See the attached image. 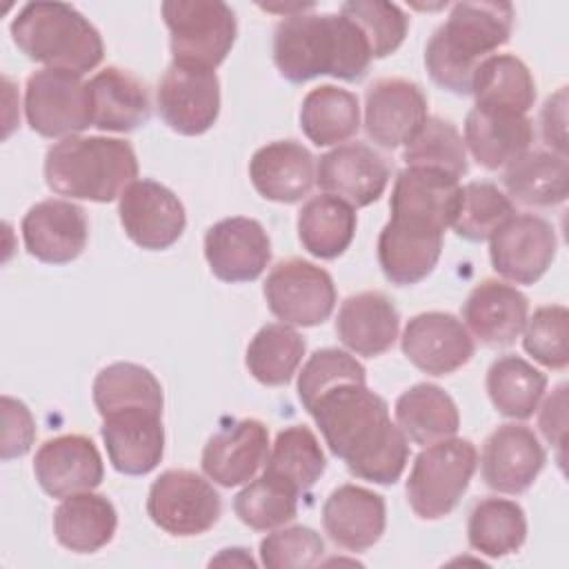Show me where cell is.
Listing matches in <instances>:
<instances>
[{
	"label": "cell",
	"mask_w": 569,
	"mask_h": 569,
	"mask_svg": "<svg viewBox=\"0 0 569 569\" xmlns=\"http://www.w3.org/2000/svg\"><path fill=\"white\" fill-rule=\"evenodd\" d=\"M307 411L351 476L376 485H393L402 476L409 460L407 436L391 422L385 398L367 382H342L318 396Z\"/></svg>",
	"instance_id": "cell-1"
},
{
	"label": "cell",
	"mask_w": 569,
	"mask_h": 569,
	"mask_svg": "<svg viewBox=\"0 0 569 569\" xmlns=\"http://www.w3.org/2000/svg\"><path fill=\"white\" fill-rule=\"evenodd\" d=\"M313 4L287 13L273 36V62L280 76L302 84L318 76L360 80L373 60L360 27L345 13H311Z\"/></svg>",
	"instance_id": "cell-2"
},
{
	"label": "cell",
	"mask_w": 569,
	"mask_h": 569,
	"mask_svg": "<svg viewBox=\"0 0 569 569\" xmlns=\"http://www.w3.org/2000/svg\"><path fill=\"white\" fill-rule=\"evenodd\" d=\"M513 29L509 2H458L427 42L425 64L431 80L453 93H471L478 64L507 44Z\"/></svg>",
	"instance_id": "cell-3"
},
{
	"label": "cell",
	"mask_w": 569,
	"mask_h": 569,
	"mask_svg": "<svg viewBox=\"0 0 569 569\" xmlns=\"http://www.w3.org/2000/svg\"><path fill=\"white\" fill-rule=\"evenodd\" d=\"M138 178L131 142L102 136H69L44 156L47 187L64 198L111 202Z\"/></svg>",
	"instance_id": "cell-4"
},
{
	"label": "cell",
	"mask_w": 569,
	"mask_h": 569,
	"mask_svg": "<svg viewBox=\"0 0 569 569\" xmlns=\"http://www.w3.org/2000/svg\"><path fill=\"white\" fill-rule=\"evenodd\" d=\"M16 47L47 69L87 73L102 62L104 44L98 29L71 4L29 2L11 20Z\"/></svg>",
	"instance_id": "cell-5"
},
{
	"label": "cell",
	"mask_w": 569,
	"mask_h": 569,
	"mask_svg": "<svg viewBox=\"0 0 569 569\" xmlns=\"http://www.w3.org/2000/svg\"><path fill=\"white\" fill-rule=\"evenodd\" d=\"M478 467V451L467 438H445L427 445L409 471L407 500L422 520L449 516L467 491Z\"/></svg>",
	"instance_id": "cell-6"
},
{
	"label": "cell",
	"mask_w": 569,
	"mask_h": 569,
	"mask_svg": "<svg viewBox=\"0 0 569 569\" xmlns=\"http://www.w3.org/2000/svg\"><path fill=\"white\" fill-rule=\"evenodd\" d=\"M160 11L169 29L173 62L216 71L236 42L233 9L220 0H167Z\"/></svg>",
	"instance_id": "cell-7"
},
{
	"label": "cell",
	"mask_w": 569,
	"mask_h": 569,
	"mask_svg": "<svg viewBox=\"0 0 569 569\" xmlns=\"http://www.w3.org/2000/svg\"><path fill=\"white\" fill-rule=\"evenodd\" d=\"M147 513L171 536H200L218 522L222 500L200 473L169 469L153 480L147 496Z\"/></svg>",
	"instance_id": "cell-8"
},
{
	"label": "cell",
	"mask_w": 569,
	"mask_h": 569,
	"mask_svg": "<svg viewBox=\"0 0 569 569\" xmlns=\"http://www.w3.org/2000/svg\"><path fill=\"white\" fill-rule=\"evenodd\" d=\"M269 311L293 327H316L329 320L336 307L333 278L318 264L302 258L278 262L264 280Z\"/></svg>",
	"instance_id": "cell-9"
},
{
	"label": "cell",
	"mask_w": 569,
	"mask_h": 569,
	"mask_svg": "<svg viewBox=\"0 0 569 569\" xmlns=\"http://www.w3.org/2000/svg\"><path fill=\"white\" fill-rule=\"evenodd\" d=\"M24 113L29 127L44 138L76 136L91 127L87 82L69 71H33L27 78Z\"/></svg>",
	"instance_id": "cell-10"
},
{
	"label": "cell",
	"mask_w": 569,
	"mask_h": 569,
	"mask_svg": "<svg viewBox=\"0 0 569 569\" xmlns=\"http://www.w3.org/2000/svg\"><path fill=\"white\" fill-rule=\"evenodd\" d=\"M158 113L180 136H200L220 113V80L216 71L171 62L156 91Z\"/></svg>",
	"instance_id": "cell-11"
},
{
	"label": "cell",
	"mask_w": 569,
	"mask_h": 569,
	"mask_svg": "<svg viewBox=\"0 0 569 569\" xmlns=\"http://www.w3.org/2000/svg\"><path fill=\"white\" fill-rule=\"evenodd\" d=\"M124 233L142 249H169L187 227L180 198L156 180H133L118 198Z\"/></svg>",
	"instance_id": "cell-12"
},
{
	"label": "cell",
	"mask_w": 569,
	"mask_h": 569,
	"mask_svg": "<svg viewBox=\"0 0 569 569\" xmlns=\"http://www.w3.org/2000/svg\"><path fill=\"white\" fill-rule=\"evenodd\" d=\"M100 433L113 469L124 476H144L162 460L164 427L160 409L144 405L113 409L102 416Z\"/></svg>",
	"instance_id": "cell-13"
},
{
	"label": "cell",
	"mask_w": 569,
	"mask_h": 569,
	"mask_svg": "<svg viewBox=\"0 0 569 569\" xmlns=\"http://www.w3.org/2000/svg\"><path fill=\"white\" fill-rule=\"evenodd\" d=\"M489 258L502 278L516 284H533L556 258L553 227L533 213L513 216L489 238Z\"/></svg>",
	"instance_id": "cell-14"
},
{
	"label": "cell",
	"mask_w": 569,
	"mask_h": 569,
	"mask_svg": "<svg viewBox=\"0 0 569 569\" xmlns=\"http://www.w3.org/2000/svg\"><path fill=\"white\" fill-rule=\"evenodd\" d=\"M476 351L469 329L453 313L425 311L402 331V353L429 376H447L471 360Z\"/></svg>",
	"instance_id": "cell-15"
},
{
	"label": "cell",
	"mask_w": 569,
	"mask_h": 569,
	"mask_svg": "<svg viewBox=\"0 0 569 569\" xmlns=\"http://www.w3.org/2000/svg\"><path fill=\"white\" fill-rule=\"evenodd\" d=\"M204 258L222 282H251L271 260V242L264 227L244 216L224 218L204 233Z\"/></svg>",
	"instance_id": "cell-16"
},
{
	"label": "cell",
	"mask_w": 569,
	"mask_h": 569,
	"mask_svg": "<svg viewBox=\"0 0 569 569\" xmlns=\"http://www.w3.org/2000/svg\"><path fill=\"white\" fill-rule=\"evenodd\" d=\"M427 118V98L411 80L380 78L365 93V131L382 149L407 144Z\"/></svg>",
	"instance_id": "cell-17"
},
{
	"label": "cell",
	"mask_w": 569,
	"mask_h": 569,
	"mask_svg": "<svg viewBox=\"0 0 569 569\" xmlns=\"http://www.w3.org/2000/svg\"><path fill=\"white\" fill-rule=\"evenodd\" d=\"M316 182L325 193H331L351 207L376 202L389 182L387 160L365 142H347L320 156Z\"/></svg>",
	"instance_id": "cell-18"
},
{
	"label": "cell",
	"mask_w": 569,
	"mask_h": 569,
	"mask_svg": "<svg viewBox=\"0 0 569 569\" xmlns=\"http://www.w3.org/2000/svg\"><path fill=\"white\" fill-rule=\"evenodd\" d=\"M545 460L547 456L536 433L525 425L507 422L485 440L480 471L489 489L516 496L533 485Z\"/></svg>",
	"instance_id": "cell-19"
},
{
	"label": "cell",
	"mask_w": 569,
	"mask_h": 569,
	"mask_svg": "<svg viewBox=\"0 0 569 569\" xmlns=\"http://www.w3.org/2000/svg\"><path fill=\"white\" fill-rule=\"evenodd\" d=\"M33 473L44 493L67 498L96 489L104 478V467L91 438L64 433L40 445L33 458Z\"/></svg>",
	"instance_id": "cell-20"
},
{
	"label": "cell",
	"mask_w": 569,
	"mask_h": 569,
	"mask_svg": "<svg viewBox=\"0 0 569 569\" xmlns=\"http://www.w3.org/2000/svg\"><path fill=\"white\" fill-rule=\"evenodd\" d=\"M89 222L80 204L71 200L36 202L22 218L27 251L47 264H67L87 247Z\"/></svg>",
	"instance_id": "cell-21"
},
{
	"label": "cell",
	"mask_w": 569,
	"mask_h": 569,
	"mask_svg": "<svg viewBox=\"0 0 569 569\" xmlns=\"http://www.w3.org/2000/svg\"><path fill=\"white\" fill-rule=\"evenodd\" d=\"M269 458V429L242 418L213 433L202 449V471L220 487H238L256 478Z\"/></svg>",
	"instance_id": "cell-22"
},
{
	"label": "cell",
	"mask_w": 569,
	"mask_h": 569,
	"mask_svg": "<svg viewBox=\"0 0 569 569\" xmlns=\"http://www.w3.org/2000/svg\"><path fill=\"white\" fill-rule=\"evenodd\" d=\"M460 182L456 176L429 169L407 167L398 173L391 189V218L411 220L445 231L451 227L460 202Z\"/></svg>",
	"instance_id": "cell-23"
},
{
	"label": "cell",
	"mask_w": 569,
	"mask_h": 569,
	"mask_svg": "<svg viewBox=\"0 0 569 569\" xmlns=\"http://www.w3.org/2000/svg\"><path fill=\"white\" fill-rule=\"evenodd\" d=\"M387 525L385 498L358 485H340L322 505V527L331 542L347 551L373 547Z\"/></svg>",
	"instance_id": "cell-24"
},
{
	"label": "cell",
	"mask_w": 569,
	"mask_h": 569,
	"mask_svg": "<svg viewBox=\"0 0 569 569\" xmlns=\"http://www.w3.org/2000/svg\"><path fill=\"white\" fill-rule=\"evenodd\" d=\"M442 233L429 224L389 218L378 236V262L385 278L400 287L425 280L438 264Z\"/></svg>",
	"instance_id": "cell-25"
},
{
	"label": "cell",
	"mask_w": 569,
	"mask_h": 569,
	"mask_svg": "<svg viewBox=\"0 0 569 569\" xmlns=\"http://www.w3.org/2000/svg\"><path fill=\"white\" fill-rule=\"evenodd\" d=\"M462 318L480 342L489 347H509L527 325L529 300L513 284L487 278L467 296Z\"/></svg>",
	"instance_id": "cell-26"
},
{
	"label": "cell",
	"mask_w": 569,
	"mask_h": 569,
	"mask_svg": "<svg viewBox=\"0 0 569 569\" xmlns=\"http://www.w3.org/2000/svg\"><path fill=\"white\" fill-rule=\"evenodd\" d=\"M249 178L262 198L293 204L302 200L316 182L313 156L296 140L269 142L251 156Z\"/></svg>",
	"instance_id": "cell-27"
},
{
	"label": "cell",
	"mask_w": 569,
	"mask_h": 569,
	"mask_svg": "<svg viewBox=\"0 0 569 569\" xmlns=\"http://www.w3.org/2000/svg\"><path fill=\"white\" fill-rule=\"evenodd\" d=\"M400 316L396 305L382 291H360L349 296L336 318L340 342L367 358H376L393 347L398 338Z\"/></svg>",
	"instance_id": "cell-28"
},
{
	"label": "cell",
	"mask_w": 569,
	"mask_h": 569,
	"mask_svg": "<svg viewBox=\"0 0 569 569\" xmlns=\"http://www.w3.org/2000/svg\"><path fill=\"white\" fill-rule=\"evenodd\" d=\"M91 124L102 131H133L151 116L149 91L140 78L120 67L98 71L89 82Z\"/></svg>",
	"instance_id": "cell-29"
},
{
	"label": "cell",
	"mask_w": 569,
	"mask_h": 569,
	"mask_svg": "<svg viewBox=\"0 0 569 569\" xmlns=\"http://www.w3.org/2000/svg\"><path fill=\"white\" fill-rule=\"evenodd\" d=\"M533 127L527 116L473 107L465 120V147L485 169H502L529 151Z\"/></svg>",
	"instance_id": "cell-30"
},
{
	"label": "cell",
	"mask_w": 569,
	"mask_h": 569,
	"mask_svg": "<svg viewBox=\"0 0 569 569\" xmlns=\"http://www.w3.org/2000/svg\"><path fill=\"white\" fill-rule=\"evenodd\" d=\"M118 527L113 502L93 491L62 498L53 511V533L58 542L76 553H93L111 542Z\"/></svg>",
	"instance_id": "cell-31"
},
{
	"label": "cell",
	"mask_w": 569,
	"mask_h": 569,
	"mask_svg": "<svg viewBox=\"0 0 569 569\" xmlns=\"http://www.w3.org/2000/svg\"><path fill=\"white\" fill-rule=\"evenodd\" d=\"M476 107L525 116L536 100V82L529 67L511 53L485 58L471 80Z\"/></svg>",
	"instance_id": "cell-32"
},
{
	"label": "cell",
	"mask_w": 569,
	"mask_h": 569,
	"mask_svg": "<svg viewBox=\"0 0 569 569\" xmlns=\"http://www.w3.org/2000/svg\"><path fill=\"white\" fill-rule=\"evenodd\" d=\"M396 420L416 445H431L456 436L460 413L453 398L431 382H418L396 400Z\"/></svg>",
	"instance_id": "cell-33"
},
{
	"label": "cell",
	"mask_w": 569,
	"mask_h": 569,
	"mask_svg": "<svg viewBox=\"0 0 569 569\" xmlns=\"http://www.w3.org/2000/svg\"><path fill=\"white\" fill-rule=\"evenodd\" d=\"M511 198L527 207H553L567 200L569 167L567 156L533 149L511 162L502 176Z\"/></svg>",
	"instance_id": "cell-34"
},
{
	"label": "cell",
	"mask_w": 569,
	"mask_h": 569,
	"mask_svg": "<svg viewBox=\"0 0 569 569\" xmlns=\"http://www.w3.org/2000/svg\"><path fill=\"white\" fill-rule=\"evenodd\" d=\"M356 233V211L349 202L322 193L307 200L298 213V238L302 247L322 260L345 253Z\"/></svg>",
	"instance_id": "cell-35"
},
{
	"label": "cell",
	"mask_w": 569,
	"mask_h": 569,
	"mask_svg": "<svg viewBox=\"0 0 569 569\" xmlns=\"http://www.w3.org/2000/svg\"><path fill=\"white\" fill-rule=\"evenodd\" d=\"M360 127L358 98L340 87L311 89L300 107V129L316 147L345 142Z\"/></svg>",
	"instance_id": "cell-36"
},
{
	"label": "cell",
	"mask_w": 569,
	"mask_h": 569,
	"mask_svg": "<svg viewBox=\"0 0 569 569\" xmlns=\"http://www.w3.org/2000/svg\"><path fill=\"white\" fill-rule=\"evenodd\" d=\"M547 389V376L525 358L507 353L491 362L487 371V393L498 413L527 420L538 409Z\"/></svg>",
	"instance_id": "cell-37"
},
{
	"label": "cell",
	"mask_w": 569,
	"mask_h": 569,
	"mask_svg": "<svg viewBox=\"0 0 569 569\" xmlns=\"http://www.w3.org/2000/svg\"><path fill=\"white\" fill-rule=\"evenodd\" d=\"M467 538L471 549L487 558L516 553L527 538V518L522 507L507 498L480 500L469 513Z\"/></svg>",
	"instance_id": "cell-38"
},
{
	"label": "cell",
	"mask_w": 569,
	"mask_h": 569,
	"mask_svg": "<svg viewBox=\"0 0 569 569\" xmlns=\"http://www.w3.org/2000/svg\"><path fill=\"white\" fill-rule=\"evenodd\" d=\"M325 467L327 460L316 433L305 425H291L278 431L262 473L302 493L320 480Z\"/></svg>",
	"instance_id": "cell-39"
},
{
	"label": "cell",
	"mask_w": 569,
	"mask_h": 569,
	"mask_svg": "<svg viewBox=\"0 0 569 569\" xmlns=\"http://www.w3.org/2000/svg\"><path fill=\"white\" fill-rule=\"evenodd\" d=\"M305 338L284 322L264 325L247 347V369L249 373L267 385H287L305 356Z\"/></svg>",
	"instance_id": "cell-40"
},
{
	"label": "cell",
	"mask_w": 569,
	"mask_h": 569,
	"mask_svg": "<svg viewBox=\"0 0 569 569\" xmlns=\"http://www.w3.org/2000/svg\"><path fill=\"white\" fill-rule=\"evenodd\" d=\"M93 405L100 416L133 405L162 411L164 398L158 378L147 367L136 362H113L93 380Z\"/></svg>",
	"instance_id": "cell-41"
},
{
	"label": "cell",
	"mask_w": 569,
	"mask_h": 569,
	"mask_svg": "<svg viewBox=\"0 0 569 569\" xmlns=\"http://www.w3.org/2000/svg\"><path fill=\"white\" fill-rule=\"evenodd\" d=\"M402 160L407 167H429L462 178L469 169L467 147L458 129L442 118H427L405 144Z\"/></svg>",
	"instance_id": "cell-42"
},
{
	"label": "cell",
	"mask_w": 569,
	"mask_h": 569,
	"mask_svg": "<svg viewBox=\"0 0 569 569\" xmlns=\"http://www.w3.org/2000/svg\"><path fill=\"white\" fill-rule=\"evenodd\" d=\"M513 216V202L493 182H469L460 191L451 227L460 238L480 242L489 240Z\"/></svg>",
	"instance_id": "cell-43"
},
{
	"label": "cell",
	"mask_w": 569,
	"mask_h": 569,
	"mask_svg": "<svg viewBox=\"0 0 569 569\" xmlns=\"http://www.w3.org/2000/svg\"><path fill=\"white\" fill-rule=\"evenodd\" d=\"M298 491L262 473L249 482L233 500V511L242 525L267 531L287 525L298 513Z\"/></svg>",
	"instance_id": "cell-44"
},
{
	"label": "cell",
	"mask_w": 569,
	"mask_h": 569,
	"mask_svg": "<svg viewBox=\"0 0 569 569\" xmlns=\"http://www.w3.org/2000/svg\"><path fill=\"white\" fill-rule=\"evenodd\" d=\"M340 13H345L360 27L373 58H385L393 53L402 44L409 29L407 13L393 2L351 0L340 7Z\"/></svg>",
	"instance_id": "cell-45"
},
{
	"label": "cell",
	"mask_w": 569,
	"mask_h": 569,
	"mask_svg": "<svg viewBox=\"0 0 569 569\" xmlns=\"http://www.w3.org/2000/svg\"><path fill=\"white\" fill-rule=\"evenodd\" d=\"M525 351L547 369H565L569 362V311L562 305L538 307L525 325Z\"/></svg>",
	"instance_id": "cell-46"
},
{
	"label": "cell",
	"mask_w": 569,
	"mask_h": 569,
	"mask_svg": "<svg viewBox=\"0 0 569 569\" xmlns=\"http://www.w3.org/2000/svg\"><path fill=\"white\" fill-rule=\"evenodd\" d=\"M342 382H367L365 367L342 349H318L298 376V398L309 409L318 396Z\"/></svg>",
	"instance_id": "cell-47"
},
{
	"label": "cell",
	"mask_w": 569,
	"mask_h": 569,
	"mask_svg": "<svg viewBox=\"0 0 569 569\" xmlns=\"http://www.w3.org/2000/svg\"><path fill=\"white\" fill-rule=\"evenodd\" d=\"M325 542L311 527H284L260 540V562L271 569H305L320 562Z\"/></svg>",
	"instance_id": "cell-48"
},
{
	"label": "cell",
	"mask_w": 569,
	"mask_h": 569,
	"mask_svg": "<svg viewBox=\"0 0 569 569\" xmlns=\"http://www.w3.org/2000/svg\"><path fill=\"white\" fill-rule=\"evenodd\" d=\"M2 460L24 456L36 438V422L24 402L2 396Z\"/></svg>",
	"instance_id": "cell-49"
},
{
	"label": "cell",
	"mask_w": 569,
	"mask_h": 569,
	"mask_svg": "<svg viewBox=\"0 0 569 569\" xmlns=\"http://www.w3.org/2000/svg\"><path fill=\"white\" fill-rule=\"evenodd\" d=\"M538 425L547 442L562 449L567 433V385H558V389L545 400Z\"/></svg>",
	"instance_id": "cell-50"
},
{
	"label": "cell",
	"mask_w": 569,
	"mask_h": 569,
	"mask_svg": "<svg viewBox=\"0 0 569 569\" xmlns=\"http://www.w3.org/2000/svg\"><path fill=\"white\" fill-rule=\"evenodd\" d=\"M565 96H567V87H560V91L545 102V109L540 116L542 138L560 156H565Z\"/></svg>",
	"instance_id": "cell-51"
}]
</instances>
